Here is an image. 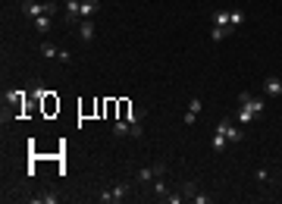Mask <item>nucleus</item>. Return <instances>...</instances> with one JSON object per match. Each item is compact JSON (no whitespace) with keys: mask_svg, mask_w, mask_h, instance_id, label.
<instances>
[{"mask_svg":"<svg viewBox=\"0 0 282 204\" xmlns=\"http://www.w3.org/2000/svg\"><path fill=\"white\" fill-rule=\"evenodd\" d=\"M129 192H132V182H116V186H110V188H100V192H97V201L119 204V201L129 198Z\"/></svg>","mask_w":282,"mask_h":204,"instance_id":"f257e3e1","label":"nucleus"},{"mask_svg":"<svg viewBox=\"0 0 282 204\" xmlns=\"http://www.w3.org/2000/svg\"><path fill=\"white\" fill-rule=\"evenodd\" d=\"M157 176H166V163L160 160V163H147V167H141L138 173H135V182L138 186H151Z\"/></svg>","mask_w":282,"mask_h":204,"instance_id":"f03ea898","label":"nucleus"},{"mask_svg":"<svg viewBox=\"0 0 282 204\" xmlns=\"http://www.w3.org/2000/svg\"><path fill=\"white\" fill-rule=\"evenodd\" d=\"M22 13H25L29 19L53 16V13H57V3H31V0H22Z\"/></svg>","mask_w":282,"mask_h":204,"instance_id":"7ed1b4c3","label":"nucleus"},{"mask_svg":"<svg viewBox=\"0 0 282 204\" xmlns=\"http://www.w3.org/2000/svg\"><path fill=\"white\" fill-rule=\"evenodd\" d=\"M213 132H223L226 138H229V141L235 144V141H241V138H245V132H241L238 126H235V123L229 120V116H223V120L217 123V129H213Z\"/></svg>","mask_w":282,"mask_h":204,"instance_id":"20e7f679","label":"nucleus"},{"mask_svg":"<svg viewBox=\"0 0 282 204\" xmlns=\"http://www.w3.org/2000/svg\"><path fill=\"white\" fill-rule=\"evenodd\" d=\"M238 107H245L248 113H254V116L264 113V101L254 97V94H248V91H241V94H238Z\"/></svg>","mask_w":282,"mask_h":204,"instance_id":"39448f33","label":"nucleus"},{"mask_svg":"<svg viewBox=\"0 0 282 204\" xmlns=\"http://www.w3.org/2000/svg\"><path fill=\"white\" fill-rule=\"evenodd\" d=\"M63 10H66V22L69 25L82 22V0H63Z\"/></svg>","mask_w":282,"mask_h":204,"instance_id":"423d86ee","label":"nucleus"},{"mask_svg":"<svg viewBox=\"0 0 282 204\" xmlns=\"http://www.w3.org/2000/svg\"><path fill=\"white\" fill-rule=\"evenodd\" d=\"M264 94L282 97V78H279V76H266V78H264Z\"/></svg>","mask_w":282,"mask_h":204,"instance_id":"0eeeda50","label":"nucleus"},{"mask_svg":"<svg viewBox=\"0 0 282 204\" xmlns=\"http://www.w3.org/2000/svg\"><path fill=\"white\" fill-rule=\"evenodd\" d=\"M76 31H78V38H82V41H94V35H97V25H94V19H82Z\"/></svg>","mask_w":282,"mask_h":204,"instance_id":"6e6552de","label":"nucleus"},{"mask_svg":"<svg viewBox=\"0 0 282 204\" xmlns=\"http://www.w3.org/2000/svg\"><path fill=\"white\" fill-rule=\"evenodd\" d=\"M141 120H144V110H132V120H129V132L132 135H141V132H144V129H141Z\"/></svg>","mask_w":282,"mask_h":204,"instance_id":"1a4fd4ad","label":"nucleus"},{"mask_svg":"<svg viewBox=\"0 0 282 204\" xmlns=\"http://www.w3.org/2000/svg\"><path fill=\"white\" fill-rule=\"evenodd\" d=\"M63 198H60V192H41L31 198V204H60Z\"/></svg>","mask_w":282,"mask_h":204,"instance_id":"9d476101","label":"nucleus"},{"mask_svg":"<svg viewBox=\"0 0 282 204\" xmlns=\"http://www.w3.org/2000/svg\"><path fill=\"white\" fill-rule=\"evenodd\" d=\"M232 31H235V25H213V29H210V38H213V41H223V38H229Z\"/></svg>","mask_w":282,"mask_h":204,"instance_id":"9b49d317","label":"nucleus"},{"mask_svg":"<svg viewBox=\"0 0 282 204\" xmlns=\"http://www.w3.org/2000/svg\"><path fill=\"white\" fill-rule=\"evenodd\" d=\"M166 192H170V188H166V182L157 176V179L151 182V195H154V198H160V201H163V198H166Z\"/></svg>","mask_w":282,"mask_h":204,"instance_id":"f8f14e48","label":"nucleus"},{"mask_svg":"<svg viewBox=\"0 0 282 204\" xmlns=\"http://www.w3.org/2000/svg\"><path fill=\"white\" fill-rule=\"evenodd\" d=\"M38 50H41V57H44V60H57V57H60V47H57V44H50V41H44Z\"/></svg>","mask_w":282,"mask_h":204,"instance_id":"ddd939ff","label":"nucleus"},{"mask_svg":"<svg viewBox=\"0 0 282 204\" xmlns=\"http://www.w3.org/2000/svg\"><path fill=\"white\" fill-rule=\"evenodd\" d=\"M31 25H35V29L44 35V31H50V29H53V16H38V19H31Z\"/></svg>","mask_w":282,"mask_h":204,"instance_id":"4468645a","label":"nucleus"},{"mask_svg":"<svg viewBox=\"0 0 282 204\" xmlns=\"http://www.w3.org/2000/svg\"><path fill=\"white\" fill-rule=\"evenodd\" d=\"M100 10V0H82V19H91Z\"/></svg>","mask_w":282,"mask_h":204,"instance_id":"2eb2a0df","label":"nucleus"},{"mask_svg":"<svg viewBox=\"0 0 282 204\" xmlns=\"http://www.w3.org/2000/svg\"><path fill=\"white\" fill-rule=\"evenodd\" d=\"M210 22H213V25H232V22H229V10H213V13H210Z\"/></svg>","mask_w":282,"mask_h":204,"instance_id":"dca6fc26","label":"nucleus"},{"mask_svg":"<svg viewBox=\"0 0 282 204\" xmlns=\"http://www.w3.org/2000/svg\"><path fill=\"white\" fill-rule=\"evenodd\" d=\"M226 144H229V138H226L223 132H213V141H210V148L217 151V154H223V151H226Z\"/></svg>","mask_w":282,"mask_h":204,"instance_id":"f3484780","label":"nucleus"},{"mask_svg":"<svg viewBox=\"0 0 282 204\" xmlns=\"http://www.w3.org/2000/svg\"><path fill=\"white\" fill-rule=\"evenodd\" d=\"M254 120H257V116H254V113H248L245 107H238V110H235V123H241V126H248V123H254Z\"/></svg>","mask_w":282,"mask_h":204,"instance_id":"a211bd4d","label":"nucleus"},{"mask_svg":"<svg viewBox=\"0 0 282 204\" xmlns=\"http://www.w3.org/2000/svg\"><path fill=\"white\" fill-rule=\"evenodd\" d=\"M182 195H185V201H191L194 195H198V182H191V179L182 182Z\"/></svg>","mask_w":282,"mask_h":204,"instance_id":"6ab92c4d","label":"nucleus"},{"mask_svg":"<svg viewBox=\"0 0 282 204\" xmlns=\"http://www.w3.org/2000/svg\"><path fill=\"white\" fill-rule=\"evenodd\" d=\"M182 201H185L182 188H179V192H166V198H163V204H182Z\"/></svg>","mask_w":282,"mask_h":204,"instance_id":"aec40b11","label":"nucleus"},{"mask_svg":"<svg viewBox=\"0 0 282 204\" xmlns=\"http://www.w3.org/2000/svg\"><path fill=\"white\" fill-rule=\"evenodd\" d=\"M229 22L235 25V29H238V25L245 22V10H229Z\"/></svg>","mask_w":282,"mask_h":204,"instance_id":"412c9836","label":"nucleus"},{"mask_svg":"<svg viewBox=\"0 0 282 204\" xmlns=\"http://www.w3.org/2000/svg\"><path fill=\"white\" fill-rule=\"evenodd\" d=\"M201 107H204V101H201L198 94H194V97H188V113H201Z\"/></svg>","mask_w":282,"mask_h":204,"instance_id":"4be33fe9","label":"nucleus"},{"mask_svg":"<svg viewBox=\"0 0 282 204\" xmlns=\"http://www.w3.org/2000/svg\"><path fill=\"white\" fill-rule=\"evenodd\" d=\"M191 204H213V195H207V192H198L191 198Z\"/></svg>","mask_w":282,"mask_h":204,"instance_id":"5701e85b","label":"nucleus"},{"mask_svg":"<svg viewBox=\"0 0 282 204\" xmlns=\"http://www.w3.org/2000/svg\"><path fill=\"white\" fill-rule=\"evenodd\" d=\"M113 135H129V123H116V126H113Z\"/></svg>","mask_w":282,"mask_h":204,"instance_id":"b1692460","label":"nucleus"},{"mask_svg":"<svg viewBox=\"0 0 282 204\" xmlns=\"http://www.w3.org/2000/svg\"><path fill=\"white\" fill-rule=\"evenodd\" d=\"M254 179H257V182H266V179H270V170H257V173H254Z\"/></svg>","mask_w":282,"mask_h":204,"instance_id":"393cba45","label":"nucleus"},{"mask_svg":"<svg viewBox=\"0 0 282 204\" xmlns=\"http://www.w3.org/2000/svg\"><path fill=\"white\" fill-rule=\"evenodd\" d=\"M194 120H198V113H188V110H185V116H182L185 126H194Z\"/></svg>","mask_w":282,"mask_h":204,"instance_id":"a878e982","label":"nucleus"}]
</instances>
